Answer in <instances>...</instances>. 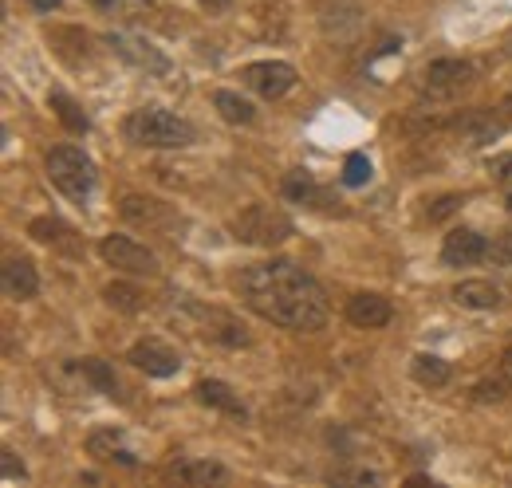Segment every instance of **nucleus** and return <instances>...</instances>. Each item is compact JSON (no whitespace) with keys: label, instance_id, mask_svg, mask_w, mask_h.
<instances>
[{"label":"nucleus","instance_id":"cd10ccee","mask_svg":"<svg viewBox=\"0 0 512 488\" xmlns=\"http://www.w3.org/2000/svg\"><path fill=\"white\" fill-rule=\"evenodd\" d=\"M371 158L367 154H347V162H343V185L347 189H359V185L371 182Z\"/></svg>","mask_w":512,"mask_h":488},{"label":"nucleus","instance_id":"4be33fe9","mask_svg":"<svg viewBox=\"0 0 512 488\" xmlns=\"http://www.w3.org/2000/svg\"><path fill=\"white\" fill-rule=\"evenodd\" d=\"M284 197H288V201H296V205L331 209V197H327V189H323V185H316V178H312L308 170H292V174L284 178Z\"/></svg>","mask_w":512,"mask_h":488},{"label":"nucleus","instance_id":"4468645a","mask_svg":"<svg viewBox=\"0 0 512 488\" xmlns=\"http://www.w3.org/2000/svg\"><path fill=\"white\" fill-rule=\"evenodd\" d=\"M493 252V244L485 241L477 229H449L442 241V264L449 268H469L477 260H485Z\"/></svg>","mask_w":512,"mask_h":488},{"label":"nucleus","instance_id":"2eb2a0df","mask_svg":"<svg viewBox=\"0 0 512 488\" xmlns=\"http://www.w3.org/2000/svg\"><path fill=\"white\" fill-rule=\"evenodd\" d=\"M28 237L48 244V248H56V252H64V256H83L79 233L67 221H60V217H36V221H28Z\"/></svg>","mask_w":512,"mask_h":488},{"label":"nucleus","instance_id":"7ed1b4c3","mask_svg":"<svg viewBox=\"0 0 512 488\" xmlns=\"http://www.w3.org/2000/svg\"><path fill=\"white\" fill-rule=\"evenodd\" d=\"M44 170H48V182L64 193L67 201L83 205L95 189V162L79 150V146H52L48 158H44Z\"/></svg>","mask_w":512,"mask_h":488},{"label":"nucleus","instance_id":"473e14b6","mask_svg":"<svg viewBox=\"0 0 512 488\" xmlns=\"http://www.w3.org/2000/svg\"><path fill=\"white\" fill-rule=\"evenodd\" d=\"M489 256H497V260H505V264H512V229L509 233H501L497 237V244H493V252Z\"/></svg>","mask_w":512,"mask_h":488},{"label":"nucleus","instance_id":"aec40b11","mask_svg":"<svg viewBox=\"0 0 512 488\" xmlns=\"http://www.w3.org/2000/svg\"><path fill=\"white\" fill-rule=\"evenodd\" d=\"M87 453L99 457V461H119V465H127V469L138 465V457L123 445V429H115V426L91 429V437H87Z\"/></svg>","mask_w":512,"mask_h":488},{"label":"nucleus","instance_id":"a878e982","mask_svg":"<svg viewBox=\"0 0 512 488\" xmlns=\"http://www.w3.org/2000/svg\"><path fill=\"white\" fill-rule=\"evenodd\" d=\"M103 300L115 307V311H123V315H138V311L146 307V296H142L134 284H127V280H111V284L103 288Z\"/></svg>","mask_w":512,"mask_h":488},{"label":"nucleus","instance_id":"9d476101","mask_svg":"<svg viewBox=\"0 0 512 488\" xmlns=\"http://www.w3.org/2000/svg\"><path fill=\"white\" fill-rule=\"evenodd\" d=\"M103 44H107L123 63H130L134 71H146V75H158V79H166V75L174 71V63L166 60L162 48H154L150 40H142V36H134V32H107Z\"/></svg>","mask_w":512,"mask_h":488},{"label":"nucleus","instance_id":"f03ea898","mask_svg":"<svg viewBox=\"0 0 512 488\" xmlns=\"http://www.w3.org/2000/svg\"><path fill=\"white\" fill-rule=\"evenodd\" d=\"M123 138L142 150H186L197 138V130H193V122L166 107H138L123 119Z\"/></svg>","mask_w":512,"mask_h":488},{"label":"nucleus","instance_id":"72a5a7b5","mask_svg":"<svg viewBox=\"0 0 512 488\" xmlns=\"http://www.w3.org/2000/svg\"><path fill=\"white\" fill-rule=\"evenodd\" d=\"M501 374L509 378V386H512V343L505 347V351H501Z\"/></svg>","mask_w":512,"mask_h":488},{"label":"nucleus","instance_id":"6ab92c4d","mask_svg":"<svg viewBox=\"0 0 512 488\" xmlns=\"http://www.w3.org/2000/svg\"><path fill=\"white\" fill-rule=\"evenodd\" d=\"M170 481H182V485H221L229 481V469L221 461H209V457H193V461H174L166 469Z\"/></svg>","mask_w":512,"mask_h":488},{"label":"nucleus","instance_id":"5701e85b","mask_svg":"<svg viewBox=\"0 0 512 488\" xmlns=\"http://www.w3.org/2000/svg\"><path fill=\"white\" fill-rule=\"evenodd\" d=\"M213 107L217 115L233 126H253L256 122V107L241 95V91H213Z\"/></svg>","mask_w":512,"mask_h":488},{"label":"nucleus","instance_id":"0eeeda50","mask_svg":"<svg viewBox=\"0 0 512 488\" xmlns=\"http://www.w3.org/2000/svg\"><path fill=\"white\" fill-rule=\"evenodd\" d=\"M182 307L190 311V319L197 323V335H201V339L221 343V347H229V351L253 343L249 327H245L233 311H225V307H205V304H197V300H182Z\"/></svg>","mask_w":512,"mask_h":488},{"label":"nucleus","instance_id":"c85d7f7f","mask_svg":"<svg viewBox=\"0 0 512 488\" xmlns=\"http://www.w3.org/2000/svg\"><path fill=\"white\" fill-rule=\"evenodd\" d=\"M465 205V197H457V193H446V197H438L430 209H426V217H430V225H442V221H449L457 209Z\"/></svg>","mask_w":512,"mask_h":488},{"label":"nucleus","instance_id":"2f4dec72","mask_svg":"<svg viewBox=\"0 0 512 488\" xmlns=\"http://www.w3.org/2000/svg\"><path fill=\"white\" fill-rule=\"evenodd\" d=\"M0 473H4L8 481H24V477H28L24 461H16V453H12V449H4V453H0Z\"/></svg>","mask_w":512,"mask_h":488},{"label":"nucleus","instance_id":"412c9836","mask_svg":"<svg viewBox=\"0 0 512 488\" xmlns=\"http://www.w3.org/2000/svg\"><path fill=\"white\" fill-rule=\"evenodd\" d=\"M453 304L469 307V311H497L505 304V292L493 280H461L453 288Z\"/></svg>","mask_w":512,"mask_h":488},{"label":"nucleus","instance_id":"f8f14e48","mask_svg":"<svg viewBox=\"0 0 512 488\" xmlns=\"http://www.w3.org/2000/svg\"><path fill=\"white\" fill-rule=\"evenodd\" d=\"M127 363L142 370L146 378H174L182 370V355L174 347H166L162 339H142L127 351Z\"/></svg>","mask_w":512,"mask_h":488},{"label":"nucleus","instance_id":"39448f33","mask_svg":"<svg viewBox=\"0 0 512 488\" xmlns=\"http://www.w3.org/2000/svg\"><path fill=\"white\" fill-rule=\"evenodd\" d=\"M48 378L67 394H103V398H123V386L115 370L103 359H64L48 370Z\"/></svg>","mask_w":512,"mask_h":488},{"label":"nucleus","instance_id":"bb28decb","mask_svg":"<svg viewBox=\"0 0 512 488\" xmlns=\"http://www.w3.org/2000/svg\"><path fill=\"white\" fill-rule=\"evenodd\" d=\"M91 4L115 20H142L146 12H154V0H91Z\"/></svg>","mask_w":512,"mask_h":488},{"label":"nucleus","instance_id":"a211bd4d","mask_svg":"<svg viewBox=\"0 0 512 488\" xmlns=\"http://www.w3.org/2000/svg\"><path fill=\"white\" fill-rule=\"evenodd\" d=\"M390 315H394V307H390V300L379 296V292H355V296L347 300V319H351L355 327H363V331L386 327Z\"/></svg>","mask_w":512,"mask_h":488},{"label":"nucleus","instance_id":"f257e3e1","mask_svg":"<svg viewBox=\"0 0 512 488\" xmlns=\"http://www.w3.org/2000/svg\"><path fill=\"white\" fill-rule=\"evenodd\" d=\"M233 288L253 315L268 319L272 327L296 331V335H312L331 319V307H327L320 280L308 268H300L296 260L245 264L237 272Z\"/></svg>","mask_w":512,"mask_h":488},{"label":"nucleus","instance_id":"6e6552de","mask_svg":"<svg viewBox=\"0 0 512 488\" xmlns=\"http://www.w3.org/2000/svg\"><path fill=\"white\" fill-rule=\"evenodd\" d=\"M99 256L107 260V268H115V272H127V276H158L162 272V260L146 248L142 241H134V237H123V233H111V237H103L99 241Z\"/></svg>","mask_w":512,"mask_h":488},{"label":"nucleus","instance_id":"b1692460","mask_svg":"<svg viewBox=\"0 0 512 488\" xmlns=\"http://www.w3.org/2000/svg\"><path fill=\"white\" fill-rule=\"evenodd\" d=\"M410 374H414L418 386H426V390H442V386L449 382V374H453V366H449L446 359H438V355H414Z\"/></svg>","mask_w":512,"mask_h":488},{"label":"nucleus","instance_id":"e433bc0d","mask_svg":"<svg viewBox=\"0 0 512 488\" xmlns=\"http://www.w3.org/2000/svg\"><path fill=\"white\" fill-rule=\"evenodd\" d=\"M509 209H512V197H509Z\"/></svg>","mask_w":512,"mask_h":488},{"label":"nucleus","instance_id":"20e7f679","mask_svg":"<svg viewBox=\"0 0 512 488\" xmlns=\"http://www.w3.org/2000/svg\"><path fill=\"white\" fill-rule=\"evenodd\" d=\"M229 229H233L237 241L256 244V248H276V244H284L296 233L292 217H288L284 209H276V205H264V201L245 205V209L229 221Z\"/></svg>","mask_w":512,"mask_h":488},{"label":"nucleus","instance_id":"9b49d317","mask_svg":"<svg viewBox=\"0 0 512 488\" xmlns=\"http://www.w3.org/2000/svg\"><path fill=\"white\" fill-rule=\"evenodd\" d=\"M241 83L260 95V99H284L292 87H296V67L284 60H260V63H249V67H241Z\"/></svg>","mask_w":512,"mask_h":488},{"label":"nucleus","instance_id":"f704fd0d","mask_svg":"<svg viewBox=\"0 0 512 488\" xmlns=\"http://www.w3.org/2000/svg\"><path fill=\"white\" fill-rule=\"evenodd\" d=\"M28 4H32L36 12H52V8H60L64 0H28Z\"/></svg>","mask_w":512,"mask_h":488},{"label":"nucleus","instance_id":"c9c22d12","mask_svg":"<svg viewBox=\"0 0 512 488\" xmlns=\"http://www.w3.org/2000/svg\"><path fill=\"white\" fill-rule=\"evenodd\" d=\"M501 115H505V122L512 126V95L505 99V103H501Z\"/></svg>","mask_w":512,"mask_h":488},{"label":"nucleus","instance_id":"423d86ee","mask_svg":"<svg viewBox=\"0 0 512 488\" xmlns=\"http://www.w3.org/2000/svg\"><path fill=\"white\" fill-rule=\"evenodd\" d=\"M473 83H477V63H469V60H430L418 71V79H414L418 95L430 99V103L453 99V95L469 91Z\"/></svg>","mask_w":512,"mask_h":488},{"label":"nucleus","instance_id":"ddd939ff","mask_svg":"<svg viewBox=\"0 0 512 488\" xmlns=\"http://www.w3.org/2000/svg\"><path fill=\"white\" fill-rule=\"evenodd\" d=\"M449 130L461 134L469 146H481V142H493L509 130L505 115H493V111H457L449 115Z\"/></svg>","mask_w":512,"mask_h":488},{"label":"nucleus","instance_id":"c756f323","mask_svg":"<svg viewBox=\"0 0 512 488\" xmlns=\"http://www.w3.org/2000/svg\"><path fill=\"white\" fill-rule=\"evenodd\" d=\"M489 178H493L497 185H512V150L489 158Z\"/></svg>","mask_w":512,"mask_h":488},{"label":"nucleus","instance_id":"393cba45","mask_svg":"<svg viewBox=\"0 0 512 488\" xmlns=\"http://www.w3.org/2000/svg\"><path fill=\"white\" fill-rule=\"evenodd\" d=\"M48 107L56 111V119L64 122L71 134H87V130H91V119L79 111V103H75L67 91H60V87H56V91H48Z\"/></svg>","mask_w":512,"mask_h":488},{"label":"nucleus","instance_id":"7c9ffc66","mask_svg":"<svg viewBox=\"0 0 512 488\" xmlns=\"http://www.w3.org/2000/svg\"><path fill=\"white\" fill-rule=\"evenodd\" d=\"M505 382H509V378H505ZM505 382H501V378H485V382H477V386H473L477 402H501V398H505Z\"/></svg>","mask_w":512,"mask_h":488},{"label":"nucleus","instance_id":"f3484780","mask_svg":"<svg viewBox=\"0 0 512 488\" xmlns=\"http://www.w3.org/2000/svg\"><path fill=\"white\" fill-rule=\"evenodd\" d=\"M0 284H4V296L12 300H32L40 292V276H36V264L28 256H8L4 268H0Z\"/></svg>","mask_w":512,"mask_h":488},{"label":"nucleus","instance_id":"1a4fd4ad","mask_svg":"<svg viewBox=\"0 0 512 488\" xmlns=\"http://www.w3.org/2000/svg\"><path fill=\"white\" fill-rule=\"evenodd\" d=\"M123 221L134 229H146V233H178L186 221L178 213V205H166L158 197H146V193H127L123 205H119Z\"/></svg>","mask_w":512,"mask_h":488},{"label":"nucleus","instance_id":"dca6fc26","mask_svg":"<svg viewBox=\"0 0 512 488\" xmlns=\"http://www.w3.org/2000/svg\"><path fill=\"white\" fill-rule=\"evenodd\" d=\"M193 398L201 402V406H209V410H217V414H225V418H237V422H245L249 418V406L233 394V386H225L221 378H201L197 386H193Z\"/></svg>","mask_w":512,"mask_h":488}]
</instances>
